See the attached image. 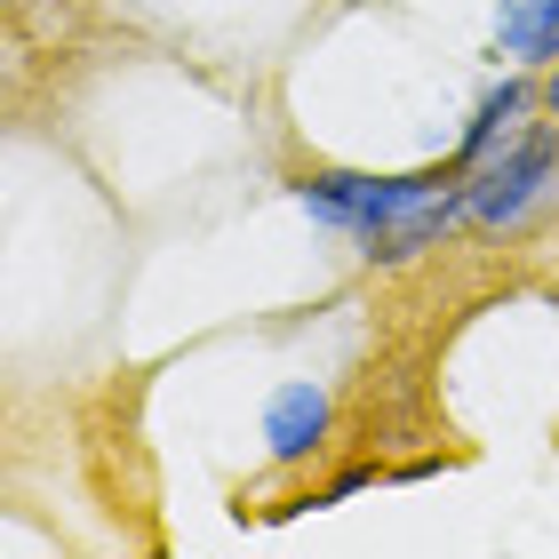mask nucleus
Wrapping results in <instances>:
<instances>
[{"label":"nucleus","instance_id":"4","mask_svg":"<svg viewBox=\"0 0 559 559\" xmlns=\"http://www.w3.org/2000/svg\"><path fill=\"white\" fill-rule=\"evenodd\" d=\"M328 431H336V400H328V384H280L272 408H264V448L272 464H312V455L328 448Z\"/></svg>","mask_w":559,"mask_h":559},{"label":"nucleus","instance_id":"2","mask_svg":"<svg viewBox=\"0 0 559 559\" xmlns=\"http://www.w3.org/2000/svg\"><path fill=\"white\" fill-rule=\"evenodd\" d=\"M455 224H464V168H416V185L400 192V209L376 224L368 240H352L368 264H408V257H424V248H440Z\"/></svg>","mask_w":559,"mask_h":559},{"label":"nucleus","instance_id":"7","mask_svg":"<svg viewBox=\"0 0 559 559\" xmlns=\"http://www.w3.org/2000/svg\"><path fill=\"white\" fill-rule=\"evenodd\" d=\"M9 9H24V0H9Z\"/></svg>","mask_w":559,"mask_h":559},{"label":"nucleus","instance_id":"1","mask_svg":"<svg viewBox=\"0 0 559 559\" xmlns=\"http://www.w3.org/2000/svg\"><path fill=\"white\" fill-rule=\"evenodd\" d=\"M544 216H559V120H527V129L488 152L464 176V233L479 240H520L536 233Z\"/></svg>","mask_w":559,"mask_h":559},{"label":"nucleus","instance_id":"5","mask_svg":"<svg viewBox=\"0 0 559 559\" xmlns=\"http://www.w3.org/2000/svg\"><path fill=\"white\" fill-rule=\"evenodd\" d=\"M496 57L520 72L559 64V0H503L496 9Z\"/></svg>","mask_w":559,"mask_h":559},{"label":"nucleus","instance_id":"3","mask_svg":"<svg viewBox=\"0 0 559 559\" xmlns=\"http://www.w3.org/2000/svg\"><path fill=\"white\" fill-rule=\"evenodd\" d=\"M416 176H360V168H312V176H296V209L328 224V233H344V240H368L376 224H384L400 209V192H408Z\"/></svg>","mask_w":559,"mask_h":559},{"label":"nucleus","instance_id":"6","mask_svg":"<svg viewBox=\"0 0 559 559\" xmlns=\"http://www.w3.org/2000/svg\"><path fill=\"white\" fill-rule=\"evenodd\" d=\"M544 112L559 120V64H544Z\"/></svg>","mask_w":559,"mask_h":559}]
</instances>
